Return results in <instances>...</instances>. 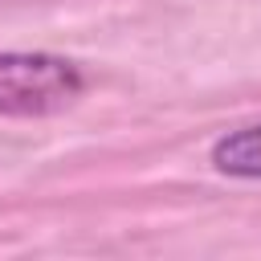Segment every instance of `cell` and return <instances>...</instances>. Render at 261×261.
<instances>
[{
  "label": "cell",
  "instance_id": "1",
  "mask_svg": "<svg viewBox=\"0 0 261 261\" xmlns=\"http://www.w3.org/2000/svg\"><path fill=\"white\" fill-rule=\"evenodd\" d=\"M86 77L73 61L53 53H0V114L41 118L65 110Z\"/></svg>",
  "mask_w": 261,
  "mask_h": 261
},
{
  "label": "cell",
  "instance_id": "2",
  "mask_svg": "<svg viewBox=\"0 0 261 261\" xmlns=\"http://www.w3.org/2000/svg\"><path fill=\"white\" fill-rule=\"evenodd\" d=\"M212 163H216V171H224V175L261 179V122L220 135V139L212 143Z\"/></svg>",
  "mask_w": 261,
  "mask_h": 261
}]
</instances>
